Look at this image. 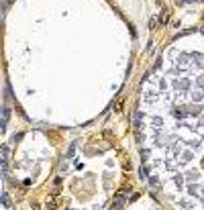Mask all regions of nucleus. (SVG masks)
<instances>
[{"label":"nucleus","instance_id":"20e7f679","mask_svg":"<svg viewBox=\"0 0 204 210\" xmlns=\"http://www.w3.org/2000/svg\"><path fill=\"white\" fill-rule=\"evenodd\" d=\"M2 206H4V208H10V200H8V194H6V192H2Z\"/></svg>","mask_w":204,"mask_h":210},{"label":"nucleus","instance_id":"f03ea898","mask_svg":"<svg viewBox=\"0 0 204 210\" xmlns=\"http://www.w3.org/2000/svg\"><path fill=\"white\" fill-rule=\"evenodd\" d=\"M8 116H10V110H8V106H2V129L6 127V122H8Z\"/></svg>","mask_w":204,"mask_h":210},{"label":"nucleus","instance_id":"f257e3e1","mask_svg":"<svg viewBox=\"0 0 204 210\" xmlns=\"http://www.w3.org/2000/svg\"><path fill=\"white\" fill-rule=\"evenodd\" d=\"M122 204H125V194H117V198H114V202H112V208H122Z\"/></svg>","mask_w":204,"mask_h":210},{"label":"nucleus","instance_id":"7ed1b4c3","mask_svg":"<svg viewBox=\"0 0 204 210\" xmlns=\"http://www.w3.org/2000/svg\"><path fill=\"white\" fill-rule=\"evenodd\" d=\"M167 19H170V12H167V10H163V12L159 15V23L165 24V23H167Z\"/></svg>","mask_w":204,"mask_h":210},{"label":"nucleus","instance_id":"39448f33","mask_svg":"<svg viewBox=\"0 0 204 210\" xmlns=\"http://www.w3.org/2000/svg\"><path fill=\"white\" fill-rule=\"evenodd\" d=\"M73 151H76V143H72V145H69V149H68V155H65V157H72V155H73Z\"/></svg>","mask_w":204,"mask_h":210}]
</instances>
